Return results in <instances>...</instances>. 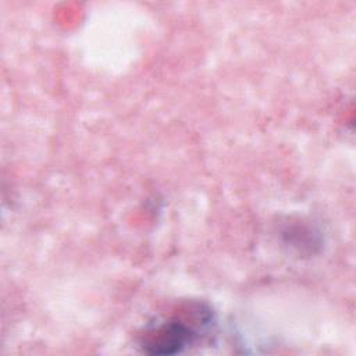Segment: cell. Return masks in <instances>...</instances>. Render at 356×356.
I'll use <instances>...</instances> for the list:
<instances>
[{
    "instance_id": "obj_1",
    "label": "cell",
    "mask_w": 356,
    "mask_h": 356,
    "mask_svg": "<svg viewBox=\"0 0 356 356\" xmlns=\"http://www.w3.org/2000/svg\"><path fill=\"white\" fill-rule=\"evenodd\" d=\"M213 324L211 310L193 303L167 318L150 323L140 335V348L150 355H175L192 345Z\"/></svg>"
}]
</instances>
